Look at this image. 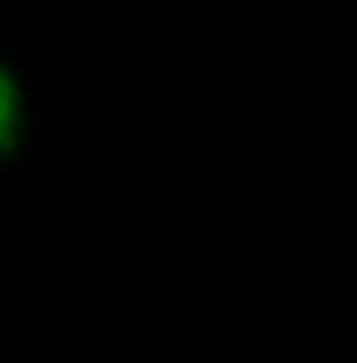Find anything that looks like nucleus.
<instances>
[{
  "label": "nucleus",
  "instance_id": "nucleus-1",
  "mask_svg": "<svg viewBox=\"0 0 357 363\" xmlns=\"http://www.w3.org/2000/svg\"><path fill=\"white\" fill-rule=\"evenodd\" d=\"M13 135H21V94H13V74L0 67V155L13 148Z\"/></svg>",
  "mask_w": 357,
  "mask_h": 363
}]
</instances>
